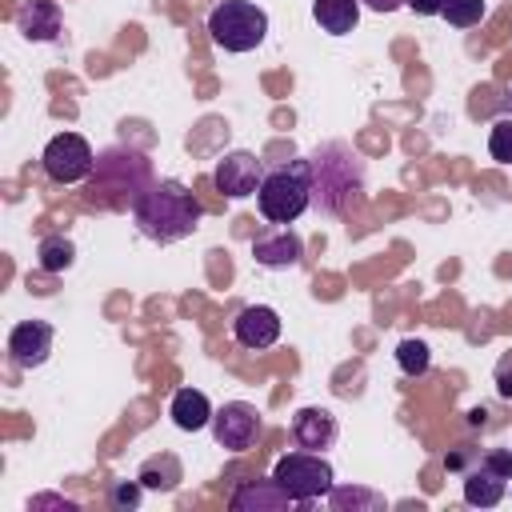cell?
Masks as SVG:
<instances>
[{
	"instance_id": "1",
	"label": "cell",
	"mask_w": 512,
	"mask_h": 512,
	"mask_svg": "<svg viewBox=\"0 0 512 512\" xmlns=\"http://www.w3.org/2000/svg\"><path fill=\"white\" fill-rule=\"evenodd\" d=\"M312 168V204L328 216H344L364 200V156L340 140L320 144L308 156Z\"/></svg>"
},
{
	"instance_id": "2",
	"label": "cell",
	"mask_w": 512,
	"mask_h": 512,
	"mask_svg": "<svg viewBox=\"0 0 512 512\" xmlns=\"http://www.w3.org/2000/svg\"><path fill=\"white\" fill-rule=\"evenodd\" d=\"M200 216H204L200 200H196L180 180H156V184L132 204L136 228H140L148 240H156V244H176V240L192 236L196 224H200Z\"/></svg>"
},
{
	"instance_id": "3",
	"label": "cell",
	"mask_w": 512,
	"mask_h": 512,
	"mask_svg": "<svg viewBox=\"0 0 512 512\" xmlns=\"http://www.w3.org/2000/svg\"><path fill=\"white\" fill-rule=\"evenodd\" d=\"M312 204V168L308 160H288L264 172L256 188V208L268 224H292Z\"/></svg>"
},
{
	"instance_id": "4",
	"label": "cell",
	"mask_w": 512,
	"mask_h": 512,
	"mask_svg": "<svg viewBox=\"0 0 512 512\" xmlns=\"http://www.w3.org/2000/svg\"><path fill=\"white\" fill-rule=\"evenodd\" d=\"M148 188H152V168H148V160L140 152L108 148V152L96 156L92 192H100V200L108 208H132Z\"/></svg>"
},
{
	"instance_id": "5",
	"label": "cell",
	"mask_w": 512,
	"mask_h": 512,
	"mask_svg": "<svg viewBox=\"0 0 512 512\" xmlns=\"http://www.w3.org/2000/svg\"><path fill=\"white\" fill-rule=\"evenodd\" d=\"M208 32L224 52H252L268 36V16L252 0H224L208 16Z\"/></svg>"
},
{
	"instance_id": "6",
	"label": "cell",
	"mask_w": 512,
	"mask_h": 512,
	"mask_svg": "<svg viewBox=\"0 0 512 512\" xmlns=\"http://www.w3.org/2000/svg\"><path fill=\"white\" fill-rule=\"evenodd\" d=\"M272 480L304 508V504L328 496L336 476H332V464L324 460V452H304V448H300V452H284V456L276 460Z\"/></svg>"
},
{
	"instance_id": "7",
	"label": "cell",
	"mask_w": 512,
	"mask_h": 512,
	"mask_svg": "<svg viewBox=\"0 0 512 512\" xmlns=\"http://www.w3.org/2000/svg\"><path fill=\"white\" fill-rule=\"evenodd\" d=\"M48 180L56 184H80L84 176H92L96 168V156H92V144L80 136V132H60L44 144V156H40Z\"/></svg>"
},
{
	"instance_id": "8",
	"label": "cell",
	"mask_w": 512,
	"mask_h": 512,
	"mask_svg": "<svg viewBox=\"0 0 512 512\" xmlns=\"http://www.w3.org/2000/svg\"><path fill=\"white\" fill-rule=\"evenodd\" d=\"M212 436H216L220 448L244 452V448H252L256 436H260V412H256L252 404H244V400H232V404L216 408V416H212Z\"/></svg>"
},
{
	"instance_id": "9",
	"label": "cell",
	"mask_w": 512,
	"mask_h": 512,
	"mask_svg": "<svg viewBox=\"0 0 512 512\" xmlns=\"http://www.w3.org/2000/svg\"><path fill=\"white\" fill-rule=\"evenodd\" d=\"M260 180H264V164H260L252 152H224V156L216 160V172H212L216 192L228 196V200L252 196V192L260 188Z\"/></svg>"
},
{
	"instance_id": "10",
	"label": "cell",
	"mask_w": 512,
	"mask_h": 512,
	"mask_svg": "<svg viewBox=\"0 0 512 512\" xmlns=\"http://www.w3.org/2000/svg\"><path fill=\"white\" fill-rule=\"evenodd\" d=\"M232 336H236V344L248 348V352L272 348V344L280 340V316H276V308H268V304H248V308H240V316L232 320Z\"/></svg>"
},
{
	"instance_id": "11",
	"label": "cell",
	"mask_w": 512,
	"mask_h": 512,
	"mask_svg": "<svg viewBox=\"0 0 512 512\" xmlns=\"http://www.w3.org/2000/svg\"><path fill=\"white\" fill-rule=\"evenodd\" d=\"M52 340H56V332H52L48 320H20L12 328V336H8L12 364L16 368H40L48 360V352H52Z\"/></svg>"
},
{
	"instance_id": "12",
	"label": "cell",
	"mask_w": 512,
	"mask_h": 512,
	"mask_svg": "<svg viewBox=\"0 0 512 512\" xmlns=\"http://www.w3.org/2000/svg\"><path fill=\"white\" fill-rule=\"evenodd\" d=\"M252 256L264 268H296L304 260V240L292 228L280 224V228H272V232H264V236L252 240Z\"/></svg>"
},
{
	"instance_id": "13",
	"label": "cell",
	"mask_w": 512,
	"mask_h": 512,
	"mask_svg": "<svg viewBox=\"0 0 512 512\" xmlns=\"http://www.w3.org/2000/svg\"><path fill=\"white\" fill-rule=\"evenodd\" d=\"M292 440L304 452H328L336 444V416L328 408H300L292 416Z\"/></svg>"
},
{
	"instance_id": "14",
	"label": "cell",
	"mask_w": 512,
	"mask_h": 512,
	"mask_svg": "<svg viewBox=\"0 0 512 512\" xmlns=\"http://www.w3.org/2000/svg\"><path fill=\"white\" fill-rule=\"evenodd\" d=\"M236 512H284V508H300L272 476L268 480H244L236 492H232V500H228Z\"/></svg>"
},
{
	"instance_id": "15",
	"label": "cell",
	"mask_w": 512,
	"mask_h": 512,
	"mask_svg": "<svg viewBox=\"0 0 512 512\" xmlns=\"http://www.w3.org/2000/svg\"><path fill=\"white\" fill-rule=\"evenodd\" d=\"M504 492H508V480H504L500 472H492V468L484 464V456L464 472V500H468L472 508H496V504L504 500Z\"/></svg>"
},
{
	"instance_id": "16",
	"label": "cell",
	"mask_w": 512,
	"mask_h": 512,
	"mask_svg": "<svg viewBox=\"0 0 512 512\" xmlns=\"http://www.w3.org/2000/svg\"><path fill=\"white\" fill-rule=\"evenodd\" d=\"M16 28H20L28 40H56L60 28H64L56 0H28V4L16 12Z\"/></svg>"
},
{
	"instance_id": "17",
	"label": "cell",
	"mask_w": 512,
	"mask_h": 512,
	"mask_svg": "<svg viewBox=\"0 0 512 512\" xmlns=\"http://www.w3.org/2000/svg\"><path fill=\"white\" fill-rule=\"evenodd\" d=\"M168 416H172L176 428H184V432H200L216 412H212V404H208V396H204L200 388H180V392L172 396Z\"/></svg>"
},
{
	"instance_id": "18",
	"label": "cell",
	"mask_w": 512,
	"mask_h": 512,
	"mask_svg": "<svg viewBox=\"0 0 512 512\" xmlns=\"http://www.w3.org/2000/svg\"><path fill=\"white\" fill-rule=\"evenodd\" d=\"M312 20L328 36H348L360 20V0H312Z\"/></svg>"
},
{
	"instance_id": "19",
	"label": "cell",
	"mask_w": 512,
	"mask_h": 512,
	"mask_svg": "<svg viewBox=\"0 0 512 512\" xmlns=\"http://www.w3.org/2000/svg\"><path fill=\"white\" fill-rule=\"evenodd\" d=\"M136 480H140L144 488H152V492H172V488L184 480V468H180V460H176L172 452H160V456H148V460L140 464Z\"/></svg>"
},
{
	"instance_id": "20",
	"label": "cell",
	"mask_w": 512,
	"mask_h": 512,
	"mask_svg": "<svg viewBox=\"0 0 512 512\" xmlns=\"http://www.w3.org/2000/svg\"><path fill=\"white\" fill-rule=\"evenodd\" d=\"M36 256H40V268L44 272H64V268H72L76 248H72L68 236H44L40 248H36Z\"/></svg>"
},
{
	"instance_id": "21",
	"label": "cell",
	"mask_w": 512,
	"mask_h": 512,
	"mask_svg": "<svg viewBox=\"0 0 512 512\" xmlns=\"http://www.w3.org/2000/svg\"><path fill=\"white\" fill-rule=\"evenodd\" d=\"M396 364H400L404 376H424L428 364H432V352H428L424 340H412V336H408V340L396 344Z\"/></svg>"
},
{
	"instance_id": "22",
	"label": "cell",
	"mask_w": 512,
	"mask_h": 512,
	"mask_svg": "<svg viewBox=\"0 0 512 512\" xmlns=\"http://www.w3.org/2000/svg\"><path fill=\"white\" fill-rule=\"evenodd\" d=\"M328 500H332L336 512H344V508H364V512L384 508V496H376V492H368V488H336V484H332Z\"/></svg>"
},
{
	"instance_id": "23",
	"label": "cell",
	"mask_w": 512,
	"mask_h": 512,
	"mask_svg": "<svg viewBox=\"0 0 512 512\" xmlns=\"http://www.w3.org/2000/svg\"><path fill=\"white\" fill-rule=\"evenodd\" d=\"M484 12H488L484 0H444V12H440V16H444L452 28H472V24L484 20Z\"/></svg>"
},
{
	"instance_id": "24",
	"label": "cell",
	"mask_w": 512,
	"mask_h": 512,
	"mask_svg": "<svg viewBox=\"0 0 512 512\" xmlns=\"http://www.w3.org/2000/svg\"><path fill=\"white\" fill-rule=\"evenodd\" d=\"M488 152H492V160L512 164V120H508V116L492 124V132H488Z\"/></svg>"
},
{
	"instance_id": "25",
	"label": "cell",
	"mask_w": 512,
	"mask_h": 512,
	"mask_svg": "<svg viewBox=\"0 0 512 512\" xmlns=\"http://www.w3.org/2000/svg\"><path fill=\"white\" fill-rule=\"evenodd\" d=\"M140 492H144L140 480H116L112 492H108V500H112V508H136L140 504Z\"/></svg>"
},
{
	"instance_id": "26",
	"label": "cell",
	"mask_w": 512,
	"mask_h": 512,
	"mask_svg": "<svg viewBox=\"0 0 512 512\" xmlns=\"http://www.w3.org/2000/svg\"><path fill=\"white\" fill-rule=\"evenodd\" d=\"M472 460H480V452L464 444V448H456V452H448V456H444V468H448V472H468V464H472Z\"/></svg>"
},
{
	"instance_id": "27",
	"label": "cell",
	"mask_w": 512,
	"mask_h": 512,
	"mask_svg": "<svg viewBox=\"0 0 512 512\" xmlns=\"http://www.w3.org/2000/svg\"><path fill=\"white\" fill-rule=\"evenodd\" d=\"M484 464H488L492 472H500L504 480H512V452H504V448H492V452L484 456Z\"/></svg>"
},
{
	"instance_id": "28",
	"label": "cell",
	"mask_w": 512,
	"mask_h": 512,
	"mask_svg": "<svg viewBox=\"0 0 512 512\" xmlns=\"http://www.w3.org/2000/svg\"><path fill=\"white\" fill-rule=\"evenodd\" d=\"M496 392H500L504 400H512V352L496 364Z\"/></svg>"
},
{
	"instance_id": "29",
	"label": "cell",
	"mask_w": 512,
	"mask_h": 512,
	"mask_svg": "<svg viewBox=\"0 0 512 512\" xmlns=\"http://www.w3.org/2000/svg\"><path fill=\"white\" fill-rule=\"evenodd\" d=\"M408 8L416 16H440L444 12V0H408Z\"/></svg>"
},
{
	"instance_id": "30",
	"label": "cell",
	"mask_w": 512,
	"mask_h": 512,
	"mask_svg": "<svg viewBox=\"0 0 512 512\" xmlns=\"http://www.w3.org/2000/svg\"><path fill=\"white\" fill-rule=\"evenodd\" d=\"M364 8H372V12H396L400 4H408V0H360Z\"/></svg>"
},
{
	"instance_id": "31",
	"label": "cell",
	"mask_w": 512,
	"mask_h": 512,
	"mask_svg": "<svg viewBox=\"0 0 512 512\" xmlns=\"http://www.w3.org/2000/svg\"><path fill=\"white\" fill-rule=\"evenodd\" d=\"M468 424H472V428L488 424V412H484V408H472V412H468Z\"/></svg>"
},
{
	"instance_id": "32",
	"label": "cell",
	"mask_w": 512,
	"mask_h": 512,
	"mask_svg": "<svg viewBox=\"0 0 512 512\" xmlns=\"http://www.w3.org/2000/svg\"><path fill=\"white\" fill-rule=\"evenodd\" d=\"M508 108H512V92H508Z\"/></svg>"
}]
</instances>
